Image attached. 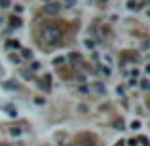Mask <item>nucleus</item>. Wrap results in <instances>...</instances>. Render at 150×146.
<instances>
[{
    "label": "nucleus",
    "mask_w": 150,
    "mask_h": 146,
    "mask_svg": "<svg viewBox=\"0 0 150 146\" xmlns=\"http://www.w3.org/2000/svg\"><path fill=\"white\" fill-rule=\"evenodd\" d=\"M42 40L50 46L57 44V42L61 40V30H59L57 27H51V25L44 27V29H42Z\"/></svg>",
    "instance_id": "f257e3e1"
},
{
    "label": "nucleus",
    "mask_w": 150,
    "mask_h": 146,
    "mask_svg": "<svg viewBox=\"0 0 150 146\" xmlns=\"http://www.w3.org/2000/svg\"><path fill=\"white\" fill-rule=\"evenodd\" d=\"M61 4H59V2H48V4H46V6H44V13L46 15H57L59 13V11H61Z\"/></svg>",
    "instance_id": "f03ea898"
},
{
    "label": "nucleus",
    "mask_w": 150,
    "mask_h": 146,
    "mask_svg": "<svg viewBox=\"0 0 150 146\" xmlns=\"http://www.w3.org/2000/svg\"><path fill=\"white\" fill-rule=\"evenodd\" d=\"M91 87H93V91L99 93V95H105V93H106V85L103 84V82H93Z\"/></svg>",
    "instance_id": "7ed1b4c3"
},
{
    "label": "nucleus",
    "mask_w": 150,
    "mask_h": 146,
    "mask_svg": "<svg viewBox=\"0 0 150 146\" xmlns=\"http://www.w3.org/2000/svg\"><path fill=\"white\" fill-rule=\"evenodd\" d=\"M101 61L105 63L106 66H112V65H114V59H112V55H108V53H103V55H101Z\"/></svg>",
    "instance_id": "20e7f679"
},
{
    "label": "nucleus",
    "mask_w": 150,
    "mask_h": 146,
    "mask_svg": "<svg viewBox=\"0 0 150 146\" xmlns=\"http://www.w3.org/2000/svg\"><path fill=\"white\" fill-rule=\"evenodd\" d=\"M4 108H6V114H8V116H11V118H15V116H17V108H15V106L6 104Z\"/></svg>",
    "instance_id": "39448f33"
},
{
    "label": "nucleus",
    "mask_w": 150,
    "mask_h": 146,
    "mask_svg": "<svg viewBox=\"0 0 150 146\" xmlns=\"http://www.w3.org/2000/svg\"><path fill=\"white\" fill-rule=\"evenodd\" d=\"M10 21H11L10 25L13 27V29H19V27H21V17H11Z\"/></svg>",
    "instance_id": "423d86ee"
},
{
    "label": "nucleus",
    "mask_w": 150,
    "mask_h": 146,
    "mask_svg": "<svg viewBox=\"0 0 150 146\" xmlns=\"http://www.w3.org/2000/svg\"><path fill=\"white\" fill-rule=\"evenodd\" d=\"M21 57L23 59H33V51L30 49H21Z\"/></svg>",
    "instance_id": "0eeeda50"
},
{
    "label": "nucleus",
    "mask_w": 150,
    "mask_h": 146,
    "mask_svg": "<svg viewBox=\"0 0 150 146\" xmlns=\"http://www.w3.org/2000/svg\"><path fill=\"white\" fill-rule=\"evenodd\" d=\"M139 8H141V6H139V4H137V0H135V2H133V0H131V2H127V10H131V11L135 10V11H137V10H139Z\"/></svg>",
    "instance_id": "6e6552de"
},
{
    "label": "nucleus",
    "mask_w": 150,
    "mask_h": 146,
    "mask_svg": "<svg viewBox=\"0 0 150 146\" xmlns=\"http://www.w3.org/2000/svg\"><path fill=\"white\" fill-rule=\"evenodd\" d=\"M61 6H65V8H69V10H70V8L76 6V0H65V2H63Z\"/></svg>",
    "instance_id": "1a4fd4ad"
},
{
    "label": "nucleus",
    "mask_w": 150,
    "mask_h": 146,
    "mask_svg": "<svg viewBox=\"0 0 150 146\" xmlns=\"http://www.w3.org/2000/svg\"><path fill=\"white\" fill-rule=\"evenodd\" d=\"M129 127H131L133 131H137V129H141V121H135V120H133L131 123H129Z\"/></svg>",
    "instance_id": "9d476101"
},
{
    "label": "nucleus",
    "mask_w": 150,
    "mask_h": 146,
    "mask_svg": "<svg viewBox=\"0 0 150 146\" xmlns=\"http://www.w3.org/2000/svg\"><path fill=\"white\" fill-rule=\"evenodd\" d=\"M11 6V0H0V8H10Z\"/></svg>",
    "instance_id": "9b49d317"
},
{
    "label": "nucleus",
    "mask_w": 150,
    "mask_h": 146,
    "mask_svg": "<svg viewBox=\"0 0 150 146\" xmlns=\"http://www.w3.org/2000/svg\"><path fill=\"white\" fill-rule=\"evenodd\" d=\"M84 46H86L88 49H93V48H95V44H93L91 40H84Z\"/></svg>",
    "instance_id": "f8f14e48"
},
{
    "label": "nucleus",
    "mask_w": 150,
    "mask_h": 146,
    "mask_svg": "<svg viewBox=\"0 0 150 146\" xmlns=\"http://www.w3.org/2000/svg\"><path fill=\"white\" fill-rule=\"evenodd\" d=\"M30 70H40V63H38V61H33V65H30Z\"/></svg>",
    "instance_id": "ddd939ff"
},
{
    "label": "nucleus",
    "mask_w": 150,
    "mask_h": 146,
    "mask_svg": "<svg viewBox=\"0 0 150 146\" xmlns=\"http://www.w3.org/2000/svg\"><path fill=\"white\" fill-rule=\"evenodd\" d=\"M10 135H15V137H19V135H21V129H13V127H11V129H10Z\"/></svg>",
    "instance_id": "4468645a"
},
{
    "label": "nucleus",
    "mask_w": 150,
    "mask_h": 146,
    "mask_svg": "<svg viewBox=\"0 0 150 146\" xmlns=\"http://www.w3.org/2000/svg\"><path fill=\"white\" fill-rule=\"evenodd\" d=\"M10 61H13V63H19V61H21V59H19L17 55H10Z\"/></svg>",
    "instance_id": "2eb2a0df"
},
{
    "label": "nucleus",
    "mask_w": 150,
    "mask_h": 146,
    "mask_svg": "<svg viewBox=\"0 0 150 146\" xmlns=\"http://www.w3.org/2000/svg\"><path fill=\"white\" fill-rule=\"evenodd\" d=\"M141 87H143V89H148V82L146 80H141Z\"/></svg>",
    "instance_id": "dca6fc26"
},
{
    "label": "nucleus",
    "mask_w": 150,
    "mask_h": 146,
    "mask_svg": "<svg viewBox=\"0 0 150 146\" xmlns=\"http://www.w3.org/2000/svg\"><path fill=\"white\" fill-rule=\"evenodd\" d=\"M114 129H124V121H116V127H114Z\"/></svg>",
    "instance_id": "f3484780"
},
{
    "label": "nucleus",
    "mask_w": 150,
    "mask_h": 146,
    "mask_svg": "<svg viewBox=\"0 0 150 146\" xmlns=\"http://www.w3.org/2000/svg\"><path fill=\"white\" fill-rule=\"evenodd\" d=\"M127 144H129V146H137V140H135V139H129Z\"/></svg>",
    "instance_id": "a211bd4d"
},
{
    "label": "nucleus",
    "mask_w": 150,
    "mask_h": 146,
    "mask_svg": "<svg viewBox=\"0 0 150 146\" xmlns=\"http://www.w3.org/2000/svg\"><path fill=\"white\" fill-rule=\"evenodd\" d=\"M99 70H101L103 74H105V76H108V74H110V70H108V68H99Z\"/></svg>",
    "instance_id": "6ab92c4d"
},
{
    "label": "nucleus",
    "mask_w": 150,
    "mask_h": 146,
    "mask_svg": "<svg viewBox=\"0 0 150 146\" xmlns=\"http://www.w3.org/2000/svg\"><path fill=\"white\" fill-rule=\"evenodd\" d=\"M42 2H46V4H48V2H51V0H42Z\"/></svg>",
    "instance_id": "aec40b11"
},
{
    "label": "nucleus",
    "mask_w": 150,
    "mask_h": 146,
    "mask_svg": "<svg viewBox=\"0 0 150 146\" xmlns=\"http://www.w3.org/2000/svg\"><path fill=\"white\" fill-rule=\"evenodd\" d=\"M2 146H11V144H2Z\"/></svg>",
    "instance_id": "412c9836"
},
{
    "label": "nucleus",
    "mask_w": 150,
    "mask_h": 146,
    "mask_svg": "<svg viewBox=\"0 0 150 146\" xmlns=\"http://www.w3.org/2000/svg\"><path fill=\"white\" fill-rule=\"evenodd\" d=\"M0 27H2V19H0Z\"/></svg>",
    "instance_id": "4be33fe9"
}]
</instances>
